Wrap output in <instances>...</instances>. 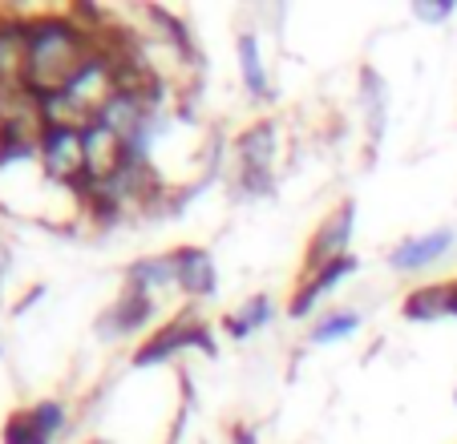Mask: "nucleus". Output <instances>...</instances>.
<instances>
[{
  "mask_svg": "<svg viewBox=\"0 0 457 444\" xmlns=\"http://www.w3.org/2000/svg\"><path fill=\"white\" fill-rule=\"evenodd\" d=\"M94 49L97 37L86 33L70 12H29V69L21 89L29 97L65 94Z\"/></svg>",
  "mask_w": 457,
  "mask_h": 444,
  "instance_id": "obj_1",
  "label": "nucleus"
},
{
  "mask_svg": "<svg viewBox=\"0 0 457 444\" xmlns=\"http://www.w3.org/2000/svg\"><path fill=\"white\" fill-rule=\"evenodd\" d=\"M190 348L203 351V356H219V343H215V335H211L207 319H199L195 311H182V316H174L170 324L154 327V335H146V340L138 343V351H134L129 364L134 367H154V364H166L170 356L190 351Z\"/></svg>",
  "mask_w": 457,
  "mask_h": 444,
  "instance_id": "obj_2",
  "label": "nucleus"
},
{
  "mask_svg": "<svg viewBox=\"0 0 457 444\" xmlns=\"http://www.w3.org/2000/svg\"><path fill=\"white\" fill-rule=\"evenodd\" d=\"M41 174L57 186H65L73 198L81 194V186L89 182L86 166V129H41V158H37Z\"/></svg>",
  "mask_w": 457,
  "mask_h": 444,
  "instance_id": "obj_3",
  "label": "nucleus"
},
{
  "mask_svg": "<svg viewBox=\"0 0 457 444\" xmlns=\"http://www.w3.org/2000/svg\"><path fill=\"white\" fill-rule=\"evenodd\" d=\"M353 231H356V198H340V202L320 218L316 231H312L308 247H303L300 275H312V271H320L324 263H332V259L348 255Z\"/></svg>",
  "mask_w": 457,
  "mask_h": 444,
  "instance_id": "obj_4",
  "label": "nucleus"
},
{
  "mask_svg": "<svg viewBox=\"0 0 457 444\" xmlns=\"http://www.w3.org/2000/svg\"><path fill=\"white\" fill-rule=\"evenodd\" d=\"M118 86H121V81H118V57H113L110 49H102V45H97L94 57L78 69V78L70 81V89H65V94H70V102H78L89 118H97V110H102V105L118 94Z\"/></svg>",
  "mask_w": 457,
  "mask_h": 444,
  "instance_id": "obj_5",
  "label": "nucleus"
},
{
  "mask_svg": "<svg viewBox=\"0 0 457 444\" xmlns=\"http://www.w3.org/2000/svg\"><path fill=\"white\" fill-rule=\"evenodd\" d=\"M150 319H154V295H146V291L138 287H121V295L110 303V308L97 316V340H121V335H138L150 327Z\"/></svg>",
  "mask_w": 457,
  "mask_h": 444,
  "instance_id": "obj_6",
  "label": "nucleus"
},
{
  "mask_svg": "<svg viewBox=\"0 0 457 444\" xmlns=\"http://www.w3.org/2000/svg\"><path fill=\"white\" fill-rule=\"evenodd\" d=\"M29 69V12L4 4L0 9V81L4 89L25 86Z\"/></svg>",
  "mask_w": 457,
  "mask_h": 444,
  "instance_id": "obj_7",
  "label": "nucleus"
},
{
  "mask_svg": "<svg viewBox=\"0 0 457 444\" xmlns=\"http://www.w3.org/2000/svg\"><path fill=\"white\" fill-rule=\"evenodd\" d=\"M356 267H361V259L348 251V255H340V259H332V263H324L320 271L300 275V283H295V291H292V300H287V316H292V319L312 316V308H316V303L324 300L332 287H340L348 275H356Z\"/></svg>",
  "mask_w": 457,
  "mask_h": 444,
  "instance_id": "obj_8",
  "label": "nucleus"
},
{
  "mask_svg": "<svg viewBox=\"0 0 457 444\" xmlns=\"http://www.w3.org/2000/svg\"><path fill=\"white\" fill-rule=\"evenodd\" d=\"M453 247H457V231H449V226H437V231H425V234H409V239H401L397 247L388 251V267L397 275H413V271H425V267L441 263Z\"/></svg>",
  "mask_w": 457,
  "mask_h": 444,
  "instance_id": "obj_9",
  "label": "nucleus"
},
{
  "mask_svg": "<svg viewBox=\"0 0 457 444\" xmlns=\"http://www.w3.org/2000/svg\"><path fill=\"white\" fill-rule=\"evenodd\" d=\"M276 150H279V121L276 118L251 121V126H243L239 137H235V154H239V166H247V170L276 174Z\"/></svg>",
  "mask_w": 457,
  "mask_h": 444,
  "instance_id": "obj_10",
  "label": "nucleus"
},
{
  "mask_svg": "<svg viewBox=\"0 0 457 444\" xmlns=\"http://www.w3.org/2000/svg\"><path fill=\"white\" fill-rule=\"evenodd\" d=\"M86 166H89V182H110L126 166V142L113 129H105L102 121L86 126Z\"/></svg>",
  "mask_w": 457,
  "mask_h": 444,
  "instance_id": "obj_11",
  "label": "nucleus"
},
{
  "mask_svg": "<svg viewBox=\"0 0 457 444\" xmlns=\"http://www.w3.org/2000/svg\"><path fill=\"white\" fill-rule=\"evenodd\" d=\"M174 259H179V287L190 300H211L219 291V271L215 259H211L207 247H174Z\"/></svg>",
  "mask_w": 457,
  "mask_h": 444,
  "instance_id": "obj_12",
  "label": "nucleus"
},
{
  "mask_svg": "<svg viewBox=\"0 0 457 444\" xmlns=\"http://www.w3.org/2000/svg\"><path fill=\"white\" fill-rule=\"evenodd\" d=\"M356 86H361V110H364V129H369V154H372L385 142V129H388V86L372 65H361Z\"/></svg>",
  "mask_w": 457,
  "mask_h": 444,
  "instance_id": "obj_13",
  "label": "nucleus"
},
{
  "mask_svg": "<svg viewBox=\"0 0 457 444\" xmlns=\"http://www.w3.org/2000/svg\"><path fill=\"white\" fill-rule=\"evenodd\" d=\"M235 53H239V78L247 86V94L255 102H276V89H271L268 69H263V53H259V37L251 29H243L235 37Z\"/></svg>",
  "mask_w": 457,
  "mask_h": 444,
  "instance_id": "obj_14",
  "label": "nucleus"
},
{
  "mask_svg": "<svg viewBox=\"0 0 457 444\" xmlns=\"http://www.w3.org/2000/svg\"><path fill=\"white\" fill-rule=\"evenodd\" d=\"M126 287H138V291H146V295H154V291H162V287H179V259H174V251L134 259V263L126 267Z\"/></svg>",
  "mask_w": 457,
  "mask_h": 444,
  "instance_id": "obj_15",
  "label": "nucleus"
},
{
  "mask_svg": "<svg viewBox=\"0 0 457 444\" xmlns=\"http://www.w3.org/2000/svg\"><path fill=\"white\" fill-rule=\"evenodd\" d=\"M401 316L409 324H437V319L449 316V283H425V287H413L401 300Z\"/></svg>",
  "mask_w": 457,
  "mask_h": 444,
  "instance_id": "obj_16",
  "label": "nucleus"
},
{
  "mask_svg": "<svg viewBox=\"0 0 457 444\" xmlns=\"http://www.w3.org/2000/svg\"><path fill=\"white\" fill-rule=\"evenodd\" d=\"M271 316H276V303H271V295H251V300H243L235 311H227V316L219 319V327H223L231 340H247L251 332L268 327Z\"/></svg>",
  "mask_w": 457,
  "mask_h": 444,
  "instance_id": "obj_17",
  "label": "nucleus"
},
{
  "mask_svg": "<svg viewBox=\"0 0 457 444\" xmlns=\"http://www.w3.org/2000/svg\"><path fill=\"white\" fill-rule=\"evenodd\" d=\"M142 17L150 21V29H154L158 41L174 45V49H179L182 57H190L195 65L203 61L199 49H195V37H190V29H187V21H182V17H174L170 9H162V4H146V9H142Z\"/></svg>",
  "mask_w": 457,
  "mask_h": 444,
  "instance_id": "obj_18",
  "label": "nucleus"
},
{
  "mask_svg": "<svg viewBox=\"0 0 457 444\" xmlns=\"http://www.w3.org/2000/svg\"><path fill=\"white\" fill-rule=\"evenodd\" d=\"M356 327H361V311L356 308H337V311H328V316H320L316 324L308 327V343L312 348L340 343V340H348V335H356Z\"/></svg>",
  "mask_w": 457,
  "mask_h": 444,
  "instance_id": "obj_19",
  "label": "nucleus"
},
{
  "mask_svg": "<svg viewBox=\"0 0 457 444\" xmlns=\"http://www.w3.org/2000/svg\"><path fill=\"white\" fill-rule=\"evenodd\" d=\"M29 420H33V428L41 436H61L65 428H70V408H65V400H57V396H45V400H37V404H29Z\"/></svg>",
  "mask_w": 457,
  "mask_h": 444,
  "instance_id": "obj_20",
  "label": "nucleus"
},
{
  "mask_svg": "<svg viewBox=\"0 0 457 444\" xmlns=\"http://www.w3.org/2000/svg\"><path fill=\"white\" fill-rule=\"evenodd\" d=\"M0 444H53V440L37 432L25 408H17L4 416V424H0Z\"/></svg>",
  "mask_w": 457,
  "mask_h": 444,
  "instance_id": "obj_21",
  "label": "nucleus"
},
{
  "mask_svg": "<svg viewBox=\"0 0 457 444\" xmlns=\"http://www.w3.org/2000/svg\"><path fill=\"white\" fill-rule=\"evenodd\" d=\"M453 12H457V0H417L413 4V17L425 21V25H445Z\"/></svg>",
  "mask_w": 457,
  "mask_h": 444,
  "instance_id": "obj_22",
  "label": "nucleus"
},
{
  "mask_svg": "<svg viewBox=\"0 0 457 444\" xmlns=\"http://www.w3.org/2000/svg\"><path fill=\"white\" fill-rule=\"evenodd\" d=\"M45 291H49V287H45V283H33V287H29L25 295H21V300L12 303V316H25L29 308H37V303L45 300Z\"/></svg>",
  "mask_w": 457,
  "mask_h": 444,
  "instance_id": "obj_23",
  "label": "nucleus"
},
{
  "mask_svg": "<svg viewBox=\"0 0 457 444\" xmlns=\"http://www.w3.org/2000/svg\"><path fill=\"white\" fill-rule=\"evenodd\" d=\"M227 440L231 444H255L259 432L251 424H243V420H235V424H227Z\"/></svg>",
  "mask_w": 457,
  "mask_h": 444,
  "instance_id": "obj_24",
  "label": "nucleus"
},
{
  "mask_svg": "<svg viewBox=\"0 0 457 444\" xmlns=\"http://www.w3.org/2000/svg\"><path fill=\"white\" fill-rule=\"evenodd\" d=\"M187 408H190V404H182V408H179V416H174V424H170V436H166L162 444H182V428H187Z\"/></svg>",
  "mask_w": 457,
  "mask_h": 444,
  "instance_id": "obj_25",
  "label": "nucleus"
},
{
  "mask_svg": "<svg viewBox=\"0 0 457 444\" xmlns=\"http://www.w3.org/2000/svg\"><path fill=\"white\" fill-rule=\"evenodd\" d=\"M449 316H453V319H457V279H453V283H449Z\"/></svg>",
  "mask_w": 457,
  "mask_h": 444,
  "instance_id": "obj_26",
  "label": "nucleus"
},
{
  "mask_svg": "<svg viewBox=\"0 0 457 444\" xmlns=\"http://www.w3.org/2000/svg\"><path fill=\"white\" fill-rule=\"evenodd\" d=\"M4 275H9V247H0V283H4Z\"/></svg>",
  "mask_w": 457,
  "mask_h": 444,
  "instance_id": "obj_27",
  "label": "nucleus"
},
{
  "mask_svg": "<svg viewBox=\"0 0 457 444\" xmlns=\"http://www.w3.org/2000/svg\"><path fill=\"white\" fill-rule=\"evenodd\" d=\"M89 444H113V440H105V436H94V440H89Z\"/></svg>",
  "mask_w": 457,
  "mask_h": 444,
  "instance_id": "obj_28",
  "label": "nucleus"
},
{
  "mask_svg": "<svg viewBox=\"0 0 457 444\" xmlns=\"http://www.w3.org/2000/svg\"><path fill=\"white\" fill-rule=\"evenodd\" d=\"M453 404H457V392H453Z\"/></svg>",
  "mask_w": 457,
  "mask_h": 444,
  "instance_id": "obj_29",
  "label": "nucleus"
}]
</instances>
